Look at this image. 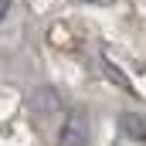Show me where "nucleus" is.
<instances>
[{
  "instance_id": "nucleus-3",
  "label": "nucleus",
  "mask_w": 146,
  "mask_h": 146,
  "mask_svg": "<svg viewBox=\"0 0 146 146\" xmlns=\"http://www.w3.org/2000/svg\"><path fill=\"white\" fill-rule=\"evenodd\" d=\"M7 10H10V0H0V21L7 17Z\"/></svg>"
},
{
  "instance_id": "nucleus-1",
  "label": "nucleus",
  "mask_w": 146,
  "mask_h": 146,
  "mask_svg": "<svg viewBox=\"0 0 146 146\" xmlns=\"http://www.w3.org/2000/svg\"><path fill=\"white\" fill-rule=\"evenodd\" d=\"M88 139V119L85 112L75 109L68 119H65V129H61V146H85Z\"/></svg>"
},
{
  "instance_id": "nucleus-4",
  "label": "nucleus",
  "mask_w": 146,
  "mask_h": 146,
  "mask_svg": "<svg viewBox=\"0 0 146 146\" xmlns=\"http://www.w3.org/2000/svg\"><path fill=\"white\" fill-rule=\"evenodd\" d=\"M82 3H102V0H82Z\"/></svg>"
},
{
  "instance_id": "nucleus-2",
  "label": "nucleus",
  "mask_w": 146,
  "mask_h": 146,
  "mask_svg": "<svg viewBox=\"0 0 146 146\" xmlns=\"http://www.w3.org/2000/svg\"><path fill=\"white\" fill-rule=\"evenodd\" d=\"M119 129H122L129 139L146 143V115H139V112H122V115H119Z\"/></svg>"
}]
</instances>
